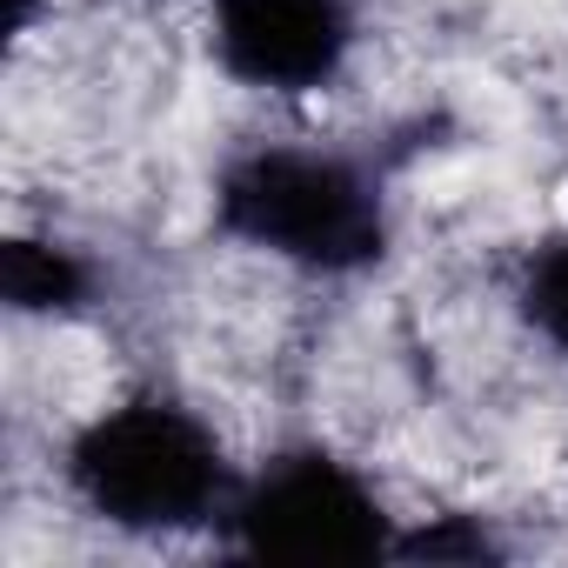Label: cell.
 I'll return each mask as SVG.
<instances>
[{
  "instance_id": "52a82bcc",
  "label": "cell",
  "mask_w": 568,
  "mask_h": 568,
  "mask_svg": "<svg viewBox=\"0 0 568 568\" xmlns=\"http://www.w3.org/2000/svg\"><path fill=\"white\" fill-rule=\"evenodd\" d=\"M495 555H501V541L468 515H442L395 541V561H495Z\"/></svg>"
},
{
  "instance_id": "5b68a950",
  "label": "cell",
  "mask_w": 568,
  "mask_h": 568,
  "mask_svg": "<svg viewBox=\"0 0 568 568\" xmlns=\"http://www.w3.org/2000/svg\"><path fill=\"white\" fill-rule=\"evenodd\" d=\"M0 295H8L14 315H74L94 295V267L68 241L14 234L8 254H0Z\"/></svg>"
},
{
  "instance_id": "7a4b0ae2",
  "label": "cell",
  "mask_w": 568,
  "mask_h": 568,
  "mask_svg": "<svg viewBox=\"0 0 568 568\" xmlns=\"http://www.w3.org/2000/svg\"><path fill=\"white\" fill-rule=\"evenodd\" d=\"M214 227L302 274H362L388 254L382 181L335 148L261 141L214 174Z\"/></svg>"
},
{
  "instance_id": "8992f818",
  "label": "cell",
  "mask_w": 568,
  "mask_h": 568,
  "mask_svg": "<svg viewBox=\"0 0 568 568\" xmlns=\"http://www.w3.org/2000/svg\"><path fill=\"white\" fill-rule=\"evenodd\" d=\"M515 308L555 355H568V241H548L521 261Z\"/></svg>"
},
{
  "instance_id": "3957f363",
  "label": "cell",
  "mask_w": 568,
  "mask_h": 568,
  "mask_svg": "<svg viewBox=\"0 0 568 568\" xmlns=\"http://www.w3.org/2000/svg\"><path fill=\"white\" fill-rule=\"evenodd\" d=\"M227 548L254 561H395V515L382 488L335 448H281L241 475L227 501Z\"/></svg>"
},
{
  "instance_id": "277c9868",
  "label": "cell",
  "mask_w": 568,
  "mask_h": 568,
  "mask_svg": "<svg viewBox=\"0 0 568 568\" xmlns=\"http://www.w3.org/2000/svg\"><path fill=\"white\" fill-rule=\"evenodd\" d=\"M207 54L254 94H322L355 54L348 0H201Z\"/></svg>"
},
{
  "instance_id": "6da1fadb",
  "label": "cell",
  "mask_w": 568,
  "mask_h": 568,
  "mask_svg": "<svg viewBox=\"0 0 568 568\" xmlns=\"http://www.w3.org/2000/svg\"><path fill=\"white\" fill-rule=\"evenodd\" d=\"M61 475L74 501L121 535H187L227 521L241 488L221 435L174 395H128L68 435Z\"/></svg>"
}]
</instances>
